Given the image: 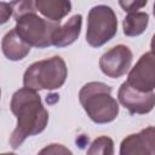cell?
Masks as SVG:
<instances>
[{
	"label": "cell",
	"instance_id": "obj_1",
	"mask_svg": "<svg viewBox=\"0 0 155 155\" xmlns=\"http://www.w3.org/2000/svg\"><path fill=\"white\" fill-rule=\"evenodd\" d=\"M10 108L17 117L16 128L10 137V145L12 149H17L28 137L36 136L46 128L48 111L42 105L39 93L25 87L17 90L12 94Z\"/></svg>",
	"mask_w": 155,
	"mask_h": 155
},
{
	"label": "cell",
	"instance_id": "obj_2",
	"mask_svg": "<svg viewBox=\"0 0 155 155\" xmlns=\"http://www.w3.org/2000/svg\"><path fill=\"white\" fill-rule=\"evenodd\" d=\"M12 16L16 21L15 30L30 46L45 48L52 46V35L61 23L40 17L34 7V1H12Z\"/></svg>",
	"mask_w": 155,
	"mask_h": 155
},
{
	"label": "cell",
	"instance_id": "obj_3",
	"mask_svg": "<svg viewBox=\"0 0 155 155\" xmlns=\"http://www.w3.org/2000/svg\"><path fill=\"white\" fill-rule=\"evenodd\" d=\"M79 101L94 124H109L119 115V103L111 96V87L104 82L91 81L79 92Z\"/></svg>",
	"mask_w": 155,
	"mask_h": 155
},
{
	"label": "cell",
	"instance_id": "obj_4",
	"mask_svg": "<svg viewBox=\"0 0 155 155\" xmlns=\"http://www.w3.org/2000/svg\"><path fill=\"white\" fill-rule=\"evenodd\" d=\"M68 76V68L64 59L53 56L30 64L23 75V85L33 91L57 90L62 87Z\"/></svg>",
	"mask_w": 155,
	"mask_h": 155
},
{
	"label": "cell",
	"instance_id": "obj_5",
	"mask_svg": "<svg viewBox=\"0 0 155 155\" xmlns=\"http://www.w3.org/2000/svg\"><path fill=\"white\" fill-rule=\"evenodd\" d=\"M117 33V18L114 10L107 5L93 6L87 16L86 41L91 47H101Z\"/></svg>",
	"mask_w": 155,
	"mask_h": 155
},
{
	"label": "cell",
	"instance_id": "obj_6",
	"mask_svg": "<svg viewBox=\"0 0 155 155\" xmlns=\"http://www.w3.org/2000/svg\"><path fill=\"white\" fill-rule=\"evenodd\" d=\"M132 88L149 93L155 88V63L153 51L145 52L140 56L138 62L128 71L127 80L125 81Z\"/></svg>",
	"mask_w": 155,
	"mask_h": 155
},
{
	"label": "cell",
	"instance_id": "obj_7",
	"mask_svg": "<svg viewBox=\"0 0 155 155\" xmlns=\"http://www.w3.org/2000/svg\"><path fill=\"white\" fill-rule=\"evenodd\" d=\"M133 53L126 45H116L104 52L99 58V68L104 75L117 79L125 75L132 64Z\"/></svg>",
	"mask_w": 155,
	"mask_h": 155
},
{
	"label": "cell",
	"instance_id": "obj_8",
	"mask_svg": "<svg viewBox=\"0 0 155 155\" xmlns=\"http://www.w3.org/2000/svg\"><path fill=\"white\" fill-rule=\"evenodd\" d=\"M117 99L125 107L130 114H148L155 105V93L139 92L126 82H122L117 91Z\"/></svg>",
	"mask_w": 155,
	"mask_h": 155
},
{
	"label": "cell",
	"instance_id": "obj_9",
	"mask_svg": "<svg viewBox=\"0 0 155 155\" xmlns=\"http://www.w3.org/2000/svg\"><path fill=\"white\" fill-rule=\"evenodd\" d=\"M155 128L149 126L138 133H132L122 139L119 155H155Z\"/></svg>",
	"mask_w": 155,
	"mask_h": 155
},
{
	"label": "cell",
	"instance_id": "obj_10",
	"mask_svg": "<svg viewBox=\"0 0 155 155\" xmlns=\"http://www.w3.org/2000/svg\"><path fill=\"white\" fill-rule=\"evenodd\" d=\"M82 16L74 15L71 16L63 25H58L52 35V45L56 47H67L75 42L81 33Z\"/></svg>",
	"mask_w": 155,
	"mask_h": 155
},
{
	"label": "cell",
	"instance_id": "obj_11",
	"mask_svg": "<svg viewBox=\"0 0 155 155\" xmlns=\"http://www.w3.org/2000/svg\"><path fill=\"white\" fill-rule=\"evenodd\" d=\"M30 48L31 47L17 34L15 28L4 35L1 41V50L4 56L13 62L25 58L29 54Z\"/></svg>",
	"mask_w": 155,
	"mask_h": 155
},
{
	"label": "cell",
	"instance_id": "obj_12",
	"mask_svg": "<svg viewBox=\"0 0 155 155\" xmlns=\"http://www.w3.org/2000/svg\"><path fill=\"white\" fill-rule=\"evenodd\" d=\"M34 7L46 19L61 23L62 18L71 11V2L67 0H35Z\"/></svg>",
	"mask_w": 155,
	"mask_h": 155
},
{
	"label": "cell",
	"instance_id": "obj_13",
	"mask_svg": "<svg viewBox=\"0 0 155 155\" xmlns=\"http://www.w3.org/2000/svg\"><path fill=\"white\" fill-rule=\"evenodd\" d=\"M149 23V15L147 12L137 11L127 13L122 22L124 34L126 36H138L143 34Z\"/></svg>",
	"mask_w": 155,
	"mask_h": 155
},
{
	"label": "cell",
	"instance_id": "obj_14",
	"mask_svg": "<svg viewBox=\"0 0 155 155\" xmlns=\"http://www.w3.org/2000/svg\"><path fill=\"white\" fill-rule=\"evenodd\" d=\"M86 155H114V140L110 137H97L87 149Z\"/></svg>",
	"mask_w": 155,
	"mask_h": 155
},
{
	"label": "cell",
	"instance_id": "obj_15",
	"mask_svg": "<svg viewBox=\"0 0 155 155\" xmlns=\"http://www.w3.org/2000/svg\"><path fill=\"white\" fill-rule=\"evenodd\" d=\"M36 155H73L71 150L59 143H52L42 148Z\"/></svg>",
	"mask_w": 155,
	"mask_h": 155
},
{
	"label": "cell",
	"instance_id": "obj_16",
	"mask_svg": "<svg viewBox=\"0 0 155 155\" xmlns=\"http://www.w3.org/2000/svg\"><path fill=\"white\" fill-rule=\"evenodd\" d=\"M148 4V1H119V5L124 8V11H126L127 13H132V12H137L138 10H140L143 6H145Z\"/></svg>",
	"mask_w": 155,
	"mask_h": 155
},
{
	"label": "cell",
	"instance_id": "obj_17",
	"mask_svg": "<svg viewBox=\"0 0 155 155\" xmlns=\"http://www.w3.org/2000/svg\"><path fill=\"white\" fill-rule=\"evenodd\" d=\"M12 13H13V11H12L11 4L0 1V25L5 24L6 22H8V19L12 16Z\"/></svg>",
	"mask_w": 155,
	"mask_h": 155
},
{
	"label": "cell",
	"instance_id": "obj_18",
	"mask_svg": "<svg viewBox=\"0 0 155 155\" xmlns=\"http://www.w3.org/2000/svg\"><path fill=\"white\" fill-rule=\"evenodd\" d=\"M0 155H16L13 153H5V154H0Z\"/></svg>",
	"mask_w": 155,
	"mask_h": 155
},
{
	"label": "cell",
	"instance_id": "obj_19",
	"mask_svg": "<svg viewBox=\"0 0 155 155\" xmlns=\"http://www.w3.org/2000/svg\"><path fill=\"white\" fill-rule=\"evenodd\" d=\"M0 97H1V90H0Z\"/></svg>",
	"mask_w": 155,
	"mask_h": 155
}]
</instances>
